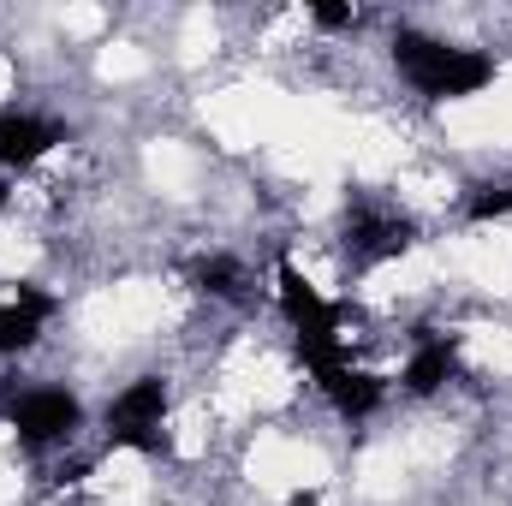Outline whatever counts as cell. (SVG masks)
Masks as SVG:
<instances>
[{
    "mask_svg": "<svg viewBox=\"0 0 512 506\" xmlns=\"http://www.w3.org/2000/svg\"><path fill=\"white\" fill-rule=\"evenodd\" d=\"M280 304H286V316H292V328H298L304 364H310L316 381L328 387V399H334L346 417L376 411V405H382V381L364 376V370H352V364L340 358V316L316 298V286H310L292 262H280Z\"/></svg>",
    "mask_w": 512,
    "mask_h": 506,
    "instance_id": "1",
    "label": "cell"
},
{
    "mask_svg": "<svg viewBox=\"0 0 512 506\" xmlns=\"http://www.w3.org/2000/svg\"><path fill=\"white\" fill-rule=\"evenodd\" d=\"M393 60H399V72H405L423 96H477V90L495 78V66H489L483 54L447 48V42L417 36V30H399V36H393Z\"/></svg>",
    "mask_w": 512,
    "mask_h": 506,
    "instance_id": "2",
    "label": "cell"
},
{
    "mask_svg": "<svg viewBox=\"0 0 512 506\" xmlns=\"http://www.w3.org/2000/svg\"><path fill=\"white\" fill-rule=\"evenodd\" d=\"M161 417H167V387L155 376L131 381L126 393L114 399V411H108V435L120 441V447H143V453H155L161 447Z\"/></svg>",
    "mask_w": 512,
    "mask_h": 506,
    "instance_id": "3",
    "label": "cell"
},
{
    "mask_svg": "<svg viewBox=\"0 0 512 506\" xmlns=\"http://www.w3.org/2000/svg\"><path fill=\"white\" fill-rule=\"evenodd\" d=\"M12 429H18L30 447L60 441V435H72V429H78V399H72V393H60V387H36V393H24V399L12 405Z\"/></svg>",
    "mask_w": 512,
    "mask_h": 506,
    "instance_id": "4",
    "label": "cell"
},
{
    "mask_svg": "<svg viewBox=\"0 0 512 506\" xmlns=\"http://www.w3.org/2000/svg\"><path fill=\"white\" fill-rule=\"evenodd\" d=\"M411 239H417V227L405 215H387V209H358L346 227V245L358 262H387V256L411 251Z\"/></svg>",
    "mask_w": 512,
    "mask_h": 506,
    "instance_id": "5",
    "label": "cell"
},
{
    "mask_svg": "<svg viewBox=\"0 0 512 506\" xmlns=\"http://www.w3.org/2000/svg\"><path fill=\"white\" fill-rule=\"evenodd\" d=\"M48 316H54V298L48 292H30V286L0 292V352H24L42 334Z\"/></svg>",
    "mask_w": 512,
    "mask_h": 506,
    "instance_id": "6",
    "label": "cell"
},
{
    "mask_svg": "<svg viewBox=\"0 0 512 506\" xmlns=\"http://www.w3.org/2000/svg\"><path fill=\"white\" fill-rule=\"evenodd\" d=\"M60 143V126L30 120V114H0V167H30Z\"/></svg>",
    "mask_w": 512,
    "mask_h": 506,
    "instance_id": "7",
    "label": "cell"
},
{
    "mask_svg": "<svg viewBox=\"0 0 512 506\" xmlns=\"http://www.w3.org/2000/svg\"><path fill=\"white\" fill-rule=\"evenodd\" d=\"M447 376H453V352H447V340H423L417 358H411V370H405V387H411V393H435Z\"/></svg>",
    "mask_w": 512,
    "mask_h": 506,
    "instance_id": "8",
    "label": "cell"
},
{
    "mask_svg": "<svg viewBox=\"0 0 512 506\" xmlns=\"http://www.w3.org/2000/svg\"><path fill=\"white\" fill-rule=\"evenodd\" d=\"M191 274H197V286H203V292H215V298H233V304L251 292V286H245V268H239L233 256H203Z\"/></svg>",
    "mask_w": 512,
    "mask_h": 506,
    "instance_id": "9",
    "label": "cell"
},
{
    "mask_svg": "<svg viewBox=\"0 0 512 506\" xmlns=\"http://www.w3.org/2000/svg\"><path fill=\"white\" fill-rule=\"evenodd\" d=\"M501 215H512V185L507 191H483V197L471 203V221H501Z\"/></svg>",
    "mask_w": 512,
    "mask_h": 506,
    "instance_id": "10",
    "label": "cell"
},
{
    "mask_svg": "<svg viewBox=\"0 0 512 506\" xmlns=\"http://www.w3.org/2000/svg\"><path fill=\"white\" fill-rule=\"evenodd\" d=\"M352 18H358L352 6H316V24H328V30H346Z\"/></svg>",
    "mask_w": 512,
    "mask_h": 506,
    "instance_id": "11",
    "label": "cell"
}]
</instances>
